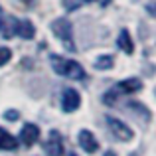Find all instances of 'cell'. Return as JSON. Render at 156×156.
<instances>
[{"instance_id":"6da1fadb","label":"cell","mask_w":156,"mask_h":156,"mask_svg":"<svg viewBox=\"0 0 156 156\" xmlns=\"http://www.w3.org/2000/svg\"><path fill=\"white\" fill-rule=\"evenodd\" d=\"M51 67L55 73L59 75H67L71 79H83L85 77V71L77 61H71V59H65V57H59V55H51Z\"/></svg>"},{"instance_id":"7a4b0ae2","label":"cell","mask_w":156,"mask_h":156,"mask_svg":"<svg viewBox=\"0 0 156 156\" xmlns=\"http://www.w3.org/2000/svg\"><path fill=\"white\" fill-rule=\"evenodd\" d=\"M51 30H53V34L65 44V48H67L69 51H75V46H73V28H71V22H69L67 18L53 20Z\"/></svg>"},{"instance_id":"3957f363","label":"cell","mask_w":156,"mask_h":156,"mask_svg":"<svg viewBox=\"0 0 156 156\" xmlns=\"http://www.w3.org/2000/svg\"><path fill=\"white\" fill-rule=\"evenodd\" d=\"M107 125H109L111 133H113L119 140H130V138H133V130H130L122 121H119V119L107 117Z\"/></svg>"},{"instance_id":"277c9868","label":"cell","mask_w":156,"mask_h":156,"mask_svg":"<svg viewBox=\"0 0 156 156\" xmlns=\"http://www.w3.org/2000/svg\"><path fill=\"white\" fill-rule=\"evenodd\" d=\"M81 105V97L75 89H65L63 91V97H61V109L65 113H73L75 109H79Z\"/></svg>"},{"instance_id":"5b68a950","label":"cell","mask_w":156,"mask_h":156,"mask_svg":"<svg viewBox=\"0 0 156 156\" xmlns=\"http://www.w3.org/2000/svg\"><path fill=\"white\" fill-rule=\"evenodd\" d=\"M46 154L48 156H63V140H61L57 130L50 133V140L46 142Z\"/></svg>"},{"instance_id":"8992f818","label":"cell","mask_w":156,"mask_h":156,"mask_svg":"<svg viewBox=\"0 0 156 156\" xmlns=\"http://www.w3.org/2000/svg\"><path fill=\"white\" fill-rule=\"evenodd\" d=\"M79 144H81V148L89 154H95L97 150H99V142H97V138L93 136L89 130H81L79 133Z\"/></svg>"},{"instance_id":"52a82bcc","label":"cell","mask_w":156,"mask_h":156,"mask_svg":"<svg viewBox=\"0 0 156 156\" xmlns=\"http://www.w3.org/2000/svg\"><path fill=\"white\" fill-rule=\"evenodd\" d=\"M38 138H40V129L36 125H32V122L26 125L22 129V133H20V142H22L24 146H32Z\"/></svg>"},{"instance_id":"ba28073f","label":"cell","mask_w":156,"mask_h":156,"mask_svg":"<svg viewBox=\"0 0 156 156\" xmlns=\"http://www.w3.org/2000/svg\"><path fill=\"white\" fill-rule=\"evenodd\" d=\"M16 34L20 36L22 40H32L36 36V28L30 20H20L18 26H16Z\"/></svg>"},{"instance_id":"9c48e42d","label":"cell","mask_w":156,"mask_h":156,"mask_svg":"<svg viewBox=\"0 0 156 156\" xmlns=\"http://www.w3.org/2000/svg\"><path fill=\"white\" fill-rule=\"evenodd\" d=\"M117 46L121 48L125 53H133L134 50V46H133V40H130V34H129V30H122L121 34H119V40H117Z\"/></svg>"},{"instance_id":"30bf717a","label":"cell","mask_w":156,"mask_h":156,"mask_svg":"<svg viewBox=\"0 0 156 156\" xmlns=\"http://www.w3.org/2000/svg\"><path fill=\"white\" fill-rule=\"evenodd\" d=\"M140 89H142V83L138 79H134V77L125 79V81L119 83V91H122V93H136V91H140Z\"/></svg>"},{"instance_id":"8fae6325","label":"cell","mask_w":156,"mask_h":156,"mask_svg":"<svg viewBox=\"0 0 156 156\" xmlns=\"http://www.w3.org/2000/svg\"><path fill=\"white\" fill-rule=\"evenodd\" d=\"M16 146H18V140L0 126V148L2 150H14Z\"/></svg>"},{"instance_id":"7c38bea8","label":"cell","mask_w":156,"mask_h":156,"mask_svg":"<svg viewBox=\"0 0 156 156\" xmlns=\"http://www.w3.org/2000/svg\"><path fill=\"white\" fill-rule=\"evenodd\" d=\"M113 63H115V57L113 55H101V57H97L95 67L103 71V69H111V67H113Z\"/></svg>"},{"instance_id":"4fadbf2b","label":"cell","mask_w":156,"mask_h":156,"mask_svg":"<svg viewBox=\"0 0 156 156\" xmlns=\"http://www.w3.org/2000/svg\"><path fill=\"white\" fill-rule=\"evenodd\" d=\"M16 26H18V20L12 18V22L8 24L6 28H4V38H12V36L16 34Z\"/></svg>"},{"instance_id":"5bb4252c","label":"cell","mask_w":156,"mask_h":156,"mask_svg":"<svg viewBox=\"0 0 156 156\" xmlns=\"http://www.w3.org/2000/svg\"><path fill=\"white\" fill-rule=\"evenodd\" d=\"M10 57H12V51L8 50V48H0V65L8 63V61H10Z\"/></svg>"},{"instance_id":"9a60e30c","label":"cell","mask_w":156,"mask_h":156,"mask_svg":"<svg viewBox=\"0 0 156 156\" xmlns=\"http://www.w3.org/2000/svg\"><path fill=\"white\" fill-rule=\"evenodd\" d=\"M103 101L107 105H113L115 101H117V97H115V91H109V93H105V97H103Z\"/></svg>"},{"instance_id":"2e32d148","label":"cell","mask_w":156,"mask_h":156,"mask_svg":"<svg viewBox=\"0 0 156 156\" xmlns=\"http://www.w3.org/2000/svg\"><path fill=\"white\" fill-rule=\"evenodd\" d=\"M4 119H6V121H18V113H16V111H6V113H4Z\"/></svg>"},{"instance_id":"e0dca14e","label":"cell","mask_w":156,"mask_h":156,"mask_svg":"<svg viewBox=\"0 0 156 156\" xmlns=\"http://www.w3.org/2000/svg\"><path fill=\"white\" fill-rule=\"evenodd\" d=\"M2 26H4V12H2V8H0V30H2Z\"/></svg>"},{"instance_id":"ac0fdd59","label":"cell","mask_w":156,"mask_h":156,"mask_svg":"<svg viewBox=\"0 0 156 156\" xmlns=\"http://www.w3.org/2000/svg\"><path fill=\"white\" fill-rule=\"evenodd\" d=\"M105 156H115V152H107V154H105Z\"/></svg>"},{"instance_id":"d6986e66","label":"cell","mask_w":156,"mask_h":156,"mask_svg":"<svg viewBox=\"0 0 156 156\" xmlns=\"http://www.w3.org/2000/svg\"><path fill=\"white\" fill-rule=\"evenodd\" d=\"M67 156H77V154H75V152H69V154H67Z\"/></svg>"},{"instance_id":"ffe728a7","label":"cell","mask_w":156,"mask_h":156,"mask_svg":"<svg viewBox=\"0 0 156 156\" xmlns=\"http://www.w3.org/2000/svg\"><path fill=\"white\" fill-rule=\"evenodd\" d=\"M83 2H93V0H83Z\"/></svg>"},{"instance_id":"44dd1931","label":"cell","mask_w":156,"mask_h":156,"mask_svg":"<svg viewBox=\"0 0 156 156\" xmlns=\"http://www.w3.org/2000/svg\"><path fill=\"white\" fill-rule=\"evenodd\" d=\"M130 156H136V154H130Z\"/></svg>"}]
</instances>
